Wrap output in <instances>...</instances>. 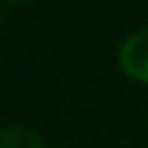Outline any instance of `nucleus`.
<instances>
[{"label":"nucleus","instance_id":"f257e3e1","mask_svg":"<svg viewBox=\"0 0 148 148\" xmlns=\"http://www.w3.org/2000/svg\"><path fill=\"white\" fill-rule=\"evenodd\" d=\"M120 65H122V70L130 78H135L140 83H148V26L133 31L122 42V47H120Z\"/></svg>","mask_w":148,"mask_h":148},{"label":"nucleus","instance_id":"f03ea898","mask_svg":"<svg viewBox=\"0 0 148 148\" xmlns=\"http://www.w3.org/2000/svg\"><path fill=\"white\" fill-rule=\"evenodd\" d=\"M0 148H44V138L26 125L0 127Z\"/></svg>","mask_w":148,"mask_h":148}]
</instances>
